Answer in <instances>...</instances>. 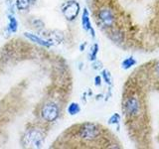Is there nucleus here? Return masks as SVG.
Masks as SVG:
<instances>
[{"label":"nucleus","mask_w":159,"mask_h":149,"mask_svg":"<svg viewBox=\"0 0 159 149\" xmlns=\"http://www.w3.org/2000/svg\"><path fill=\"white\" fill-rule=\"evenodd\" d=\"M98 22L103 29H111L116 22V16L114 11L109 7H102L98 12Z\"/></svg>","instance_id":"obj_3"},{"label":"nucleus","mask_w":159,"mask_h":149,"mask_svg":"<svg viewBox=\"0 0 159 149\" xmlns=\"http://www.w3.org/2000/svg\"><path fill=\"white\" fill-rule=\"evenodd\" d=\"M102 128L98 124L87 122L78 126L77 136L79 139H81L84 142L87 143L96 142L97 140L102 138Z\"/></svg>","instance_id":"obj_1"},{"label":"nucleus","mask_w":159,"mask_h":149,"mask_svg":"<svg viewBox=\"0 0 159 149\" xmlns=\"http://www.w3.org/2000/svg\"><path fill=\"white\" fill-rule=\"evenodd\" d=\"M17 26H18V24H17V21H16V19H15L14 16H9V30L11 32H16V30H17Z\"/></svg>","instance_id":"obj_13"},{"label":"nucleus","mask_w":159,"mask_h":149,"mask_svg":"<svg viewBox=\"0 0 159 149\" xmlns=\"http://www.w3.org/2000/svg\"><path fill=\"white\" fill-rule=\"evenodd\" d=\"M81 111V108H80V106L76 102H72L70 106H68V112L71 114V115H75V114H77L80 112Z\"/></svg>","instance_id":"obj_10"},{"label":"nucleus","mask_w":159,"mask_h":149,"mask_svg":"<svg viewBox=\"0 0 159 149\" xmlns=\"http://www.w3.org/2000/svg\"><path fill=\"white\" fill-rule=\"evenodd\" d=\"M109 38L116 43H122L124 41V33L116 28L109 29Z\"/></svg>","instance_id":"obj_7"},{"label":"nucleus","mask_w":159,"mask_h":149,"mask_svg":"<svg viewBox=\"0 0 159 149\" xmlns=\"http://www.w3.org/2000/svg\"><path fill=\"white\" fill-rule=\"evenodd\" d=\"M152 73L156 78H159V61H157L155 64L153 65L152 68Z\"/></svg>","instance_id":"obj_14"},{"label":"nucleus","mask_w":159,"mask_h":149,"mask_svg":"<svg viewBox=\"0 0 159 149\" xmlns=\"http://www.w3.org/2000/svg\"><path fill=\"white\" fill-rule=\"evenodd\" d=\"M59 106L55 102H48L43 106L41 109V116L47 122H53L56 120L59 116Z\"/></svg>","instance_id":"obj_4"},{"label":"nucleus","mask_w":159,"mask_h":149,"mask_svg":"<svg viewBox=\"0 0 159 149\" xmlns=\"http://www.w3.org/2000/svg\"><path fill=\"white\" fill-rule=\"evenodd\" d=\"M24 140L25 143L29 146L40 147L43 142V136L40 131L36 130V129H32V130H29L27 132L26 136L24 137Z\"/></svg>","instance_id":"obj_5"},{"label":"nucleus","mask_w":159,"mask_h":149,"mask_svg":"<svg viewBox=\"0 0 159 149\" xmlns=\"http://www.w3.org/2000/svg\"><path fill=\"white\" fill-rule=\"evenodd\" d=\"M98 45H94L93 46V49H92L93 51H92V53H91V60H94L96 59V57H97V53H98Z\"/></svg>","instance_id":"obj_16"},{"label":"nucleus","mask_w":159,"mask_h":149,"mask_svg":"<svg viewBox=\"0 0 159 149\" xmlns=\"http://www.w3.org/2000/svg\"><path fill=\"white\" fill-rule=\"evenodd\" d=\"M25 36H26L28 39L31 40L32 42H35V43H37V44L41 45V46H44V47H50L52 45L51 43H49V41L38 37L37 35H34V34H31V33H25Z\"/></svg>","instance_id":"obj_9"},{"label":"nucleus","mask_w":159,"mask_h":149,"mask_svg":"<svg viewBox=\"0 0 159 149\" xmlns=\"http://www.w3.org/2000/svg\"><path fill=\"white\" fill-rule=\"evenodd\" d=\"M123 112L128 118H136L142 112V102L138 96L129 94L123 101Z\"/></svg>","instance_id":"obj_2"},{"label":"nucleus","mask_w":159,"mask_h":149,"mask_svg":"<svg viewBox=\"0 0 159 149\" xmlns=\"http://www.w3.org/2000/svg\"><path fill=\"white\" fill-rule=\"evenodd\" d=\"M80 12V5L75 1H70L64 9V15L69 20H74Z\"/></svg>","instance_id":"obj_6"},{"label":"nucleus","mask_w":159,"mask_h":149,"mask_svg":"<svg viewBox=\"0 0 159 149\" xmlns=\"http://www.w3.org/2000/svg\"><path fill=\"white\" fill-rule=\"evenodd\" d=\"M82 24H83V27L84 30H87V31H91L92 35L94 36V32H93V29L92 28L91 21H89V12H88L87 9H84L83 16H82Z\"/></svg>","instance_id":"obj_8"},{"label":"nucleus","mask_w":159,"mask_h":149,"mask_svg":"<svg viewBox=\"0 0 159 149\" xmlns=\"http://www.w3.org/2000/svg\"><path fill=\"white\" fill-rule=\"evenodd\" d=\"M109 73H107V71H103V73H102V76H103V78H104V79H106V82L108 84L109 83V81H111V79H109V74H108Z\"/></svg>","instance_id":"obj_17"},{"label":"nucleus","mask_w":159,"mask_h":149,"mask_svg":"<svg viewBox=\"0 0 159 149\" xmlns=\"http://www.w3.org/2000/svg\"><path fill=\"white\" fill-rule=\"evenodd\" d=\"M119 121V115L117 113H114L113 115L109 118V120H108V122L111 123V124H116L117 122Z\"/></svg>","instance_id":"obj_15"},{"label":"nucleus","mask_w":159,"mask_h":149,"mask_svg":"<svg viewBox=\"0 0 159 149\" xmlns=\"http://www.w3.org/2000/svg\"><path fill=\"white\" fill-rule=\"evenodd\" d=\"M136 64V61L134 60L132 57H129V58H127V59H125L124 61L122 62V68L123 69H129L130 67H132V66H134V65Z\"/></svg>","instance_id":"obj_12"},{"label":"nucleus","mask_w":159,"mask_h":149,"mask_svg":"<svg viewBox=\"0 0 159 149\" xmlns=\"http://www.w3.org/2000/svg\"><path fill=\"white\" fill-rule=\"evenodd\" d=\"M97 84H98H98H101V83H99V82H101V78H99V77H97Z\"/></svg>","instance_id":"obj_18"},{"label":"nucleus","mask_w":159,"mask_h":149,"mask_svg":"<svg viewBox=\"0 0 159 149\" xmlns=\"http://www.w3.org/2000/svg\"><path fill=\"white\" fill-rule=\"evenodd\" d=\"M16 6L19 10H27L30 6V0H16Z\"/></svg>","instance_id":"obj_11"}]
</instances>
